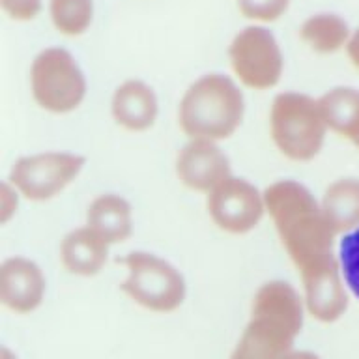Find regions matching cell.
I'll list each match as a JSON object with an SVG mask.
<instances>
[{
    "instance_id": "e0dca14e",
    "label": "cell",
    "mask_w": 359,
    "mask_h": 359,
    "mask_svg": "<svg viewBox=\"0 0 359 359\" xmlns=\"http://www.w3.org/2000/svg\"><path fill=\"white\" fill-rule=\"evenodd\" d=\"M318 101L327 129L352 142L359 133V90L335 86L320 95Z\"/></svg>"
},
{
    "instance_id": "9a60e30c",
    "label": "cell",
    "mask_w": 359,
    "mask_h": 359,
    "mask_svg": "<svg viewBox=\"0 0 359 359\" xmlns=\"http://www.w3.org/2000/svg\"><path fill=\"white\" fill-rule=\"evenodd\" d=\"M86 226L109 245H118L133 234V208L126 196L103 193L95 196L86 210Z\"/></svg>"
},
{
    "instance_id": "7a4b0ae2",
    "label": "cell",
    "mask_w": 359,
    "mask_h": 359,
    "mask_svg": "<svg viewBox=\"0 0 359 359\" xmlns=\"http://www.w3.org/2000/svg\"><path fill=\"white\" fill-rule=\"evenodd\" d=\"M305 311L290 283H264L252 297L251 318L230 359H283L302 331Z\"/></svg>"
},
{
    "instance_id": "4316f807",
    "label": "cell",
    "mask_w": 359,
    "mask_h": 359,
    "mask_svg": "<svg viewBox=\"0 0 359 359\" xmlns=\"http://www.w3.org/2000/svg\"><path fill=\"white\" fill-rule=\"evenodd\" d=\"M352 144L355 146V148H358V150H359V133H358V137H355V139L352 140Z\"/></svg>"
},
{
    "instance_id": "484cf974",
    "label": "cell",
    "mask_w": 359,
    "mask_h": 359,
    "mask_svg": "<svg viewBox=\"0 0 359 359\" xmlns=\"http://www.w3.org/2000/svg\"><path fill=\"white\" fill-rule=\"evenodd\" d=\"M2 359H15V358H13V353H11L8 348H4V350H2Z\"/></svg>"
},
{
    "instance_id": "3957f363",
    "label": "cell",
    "mask_w": 359,
    "mask_h": 359,
    "mask_svg": "<svg viewBox=\"0 0 359 359\" xmlns=\"http://www.w3.org/2000/svg\"><path fill=\"white\" fill-rule=\"evenodd\" d=\"M245 118V97L236 81L206 73L191 83L178 105V126L189 139H230Z\"/></svg>"
},
{
    "instance_id": "4fadbf2b",
    "label": "cell",
    "mask_w": 359,
    "mask_h": 359,
    "mask_svg": "<svg viewBox=\"0 0 359 359\" xmlns=\"http://www.w3.org/2000/svg\"><path fill=\"white\" fill-rule=\"evenodd\" d=\"M111 116L116 126L129 133H144L156 126L159 116L157 94L144 81H123L111 97Z\"/></svg>"
},
{
    "instance_id": "8992f818",
    "label": "cell",
    "mask_w": 359,
    "mask_h": 359,
    "mask_svg": "<svg viewBox=\"0 0 359 359\" xmlns=\"http://www.w3.org/2000/svg\"><path fill=\"white\" fill-rule=\"evenodd\" d=\"M30 92L39 109L50 114H69L83 105L88 84L69 50L49 47L34 58Z\"/></svg>"
},
{
    "instance_id": "ffe728a7",
    "label": "cell",
    "mask_w": 359,
    "mask_h": 359,
    "mask_svg": "<svg viewBox=\"0 0 359 359\" xmlns=\"http://www.w3.org/2000/svg\"><path fill=\"white\" fill-rule=\"evenodd\" d=\"M337 257L348 290L359 302V229L341 236L337 245Z\"/></svg>"
},
{
    "instance_id": "52a82bcc",
    "label": "cell",
    "mask_w": 359,
    "mask_h": 359,
    "mask_svg": "<svg viewBox=\"0 0 359 359\" xmlns=\"http://www.w3.org/2000/svg\"><path fill=\"white\" fill-rule=\"evenodd\" d=\"M86 157L73 151H41L19 157L10 170V182L22 198L47 202L67 189L81 176Z\"/></svg>"
},
{
    "instance_id": "2e32d148",
    "label": "cell",
    "mask_w": 359,
    "mask_h": 359,
    "mask_svg": "<svg viewBox=\"0 0 359 359\" xmlns=\"http://www.w3.org/2000/svg\"><path fill=\"white\" fill-rule=\"evenodd\" d=\"M320 204L331 229L339 236L359 229V178L335 180L325 187Z\"/></svg>"
},
{
    "instance_id": "d6986e66",
    "label": "cell",
    "mask_w": 359,
    "mask_h": 359,
    "mask_svg": "<svg viewBox=\"0 0 359 359\" xmlns=\"http://www.w3.org/2000/svg\"><path fill=\"white\" fill-rule=\"evenodd\" d=\"M53 25L64 36H81L94 17V0H50Z\"/></svg>"
},
{
    "instance_id": "9c48e42d",
    "label": "cell",
    "mask_w": 359,
    "mask_h": 359,
    "mask_svg": "<svg viewBox=\"0 0 359 359\" xmlns=\"http://www.w3.org/2000/svg\"><path fill=\"white\" fill-rule=\"evenodd\" d=\"M208 213L213 224L226 234L243 236L257 229L266 215V198L249 180L229 176L208 193Z\"/></svg>"
},
{
    "instance_id": "ac0fdd59",
    "label": "cell",
    "mask_w": 359,
    "mask_h": 359,
    "mask_svg": "<svg viewBox=\"0 0 359 359\" xmlns=\"http://www.w3.org/2000/svg\"><path fill=\"white\" fill-rule=\"evenodd\" d=\"M299 36L313 50L320 55H331L346 47L352 30L341 15L324 11L305 19L299 28Z\"/></svg>"
},
{
    "instance_id": "277c9868",
    "label": "cell",
    "mask_w": 359,
    "mask_h": 359,
    "mask_svg": "<svg viewBox=\"0 0 359 359\" xmlns=\"http://www.w3.org/2000/svg\"><path fill=\"white\" fill-rule=\"evenodd\" d=\"M320 101L302 92H280L269 109V135L280 156L296 163L313 161L327 137Z\"/></svg>"
},
{
    "instance_id": "5b68a950",
    "label": "cell",
    "mask_w": 359,
    "mask_h": 359,
    "mask_svg": "<svg viewBox=\"0 0 359 359\" xmlns=\"http://www.w3.org/2000/svg\"><path fill=\"white\" fill-rule=\"evenodd\" d=\"M126 279L122 292L151 313H174L187 296V285L182 271L156 252L131 251L122 258Z\"/></svg>"
},
{
    "instance_id": "7c38bea8",
    "label": "cell",
    "mask_w": 359,
    "mask_h": 359,
    "mask_svg": "<svg viewBox=\"0 0 359 359\" xmlns=\"http://www.w3.org/2000/svg\"><path fill=\"white\" fill-rule=\"evenodd\" d=\"M47 280L38 264L27 257L6 258L0 266V302L11 313L28 314L41 307Z\"/></svg>"
},
{
    "instance_id": "6da1fadb",
    "label": "cell",
    "mask_w": 359,
    "mask_h": 359,
    "mask_svg": "<svg viewBox=\"0 0 359 359\" xmlns=\"http://www.w3.org/2000/svg\"><path fill=\"white\" fill-rule=\"evenodd\" d=\"M266 212L299 275L337 258V232L307 185L279 180L266 187Z\"/></svg>"
},
{
    "instance_id": "d4e9b609",
    "label": "cell",
    "mask_w": 359,
    "mask_h": 359,
    "mask_svg": "<svg viewBox=\"0 0 359 359\" xmlns=\"http://www.w3.org/2000/svg\"><path fill=\"white\" fill-rule=\"evenodd\" d=\"M283 359H320L316 353L313 352H296V350H292V352H288Z\"/></svg>"
},
{
    "instance_id": "cb8c5ba5",
    "label": "cell",
    "mask_w": 359,
    "mask_h": 359,
    "mask_svg": "<svg viewBox=\"0 0 359 359\" xmlns=\"http://www.w3.org/2000/svg\"><path fill=\"white\" fill-rule=\"evenodd\" d=\"M346 53L350 56V62L359 69V28H355L350 36V41L346 45Z\"/></svg>"
},
{
    "instance_id": "5bb4252c",
    "label": "cell",
    "mask_w": 359,
    "mask_h": 359,
    "mask_svg": "<svg viewBox=\"0 0 359 359\" xmlns=\"http://www.w3.org/2000/svg\"><path fill=\"white\" fill-rule=\"evenodd\" d=\"M109 249L111 245L84 224L64 236L60 243V262L67 273L75 277H95L105 269Z\"/></svg>"
},
{
    "instance_id": "8fae6325",
    "label": "cell",
    "mask_w": 359,
    "mask_h": 359,
    "mask_svg": "<svg viewBox=\"0 0 359 359\" xmlns=\"http://www.w3.org/2000/svg\"><path fill=\"white\" fill-rule=\"evenodd\" d=\"M302 280L305 309L314 320L322 324H333L344 316L352 294L342 277L339 257L302 273Z\"/></svg>"
},
{
    "instance_id": "7402d4cb",
    "label": "cell",
    "mask_w": 359,
    "mask_h": 359,
    "mask_svg": "<svg viewBox=\"0 0 359 359\" xmlns=\"http://www.w3.org/2000/svg\"><path fill=\"white\" fill-rule=\"evenodd\" d=\"M2 10L15 21H32L41 11V0H0Z\"/></svg>"
},
{
    "instance_id": "44dd1931",
    "label": "cell",
    "mask_w": 359,
    "mask_h": 359,
    "mask_svg": "<svg viewBox=\"0 0 359 359\" xmlns=\"http://www.w3.org/2000/svg\"><path fill=\"white\" fill-rule=\"evenodd\" d=\"M290 0H238L241 15L252 21L271 22L285 15Z\"/></svg>"
},
{
    "instance_id": "ba28073f",
    "label": "cell",
    "mask_w": 359,
    "mask_h": 359,
    "mask_svg": "<svg viewBox=\"0 0 359 359\" xmlns=\"http://www.w3.org/2000/svg\"><path fill=\"white\" fill-rule=\"evenodd\" d=\"M232 72L240 83L252 90H269L283 77V53L271 30L258 25L236 34L229 47Z\"/></svg>"
},
{
    "instance_id": "603a6c76",
    "label": "cell",
    "mask_w": 359,
    "mask_h": 359,
    "mask_svg": "<svg viewBox=\"0 0 359 359\" xmlns=\"http://www.w3.org/2000/svg\"><path fill=\"white\" fill-rule=\"evenodd\" d=\"M19 198H22L21 193L10 182H4L2 189H0V221H2V224L8 223L15 215Z\"/></svg>"
},
{
    "instance_id": "30bf717a",
    "label": "cell",
    "mask_w": 359,
    "mask_h": 359,
    "mask_svg": "<svg viewBox=\"0 0 359 359\" xmlns=\"http://www.w3.org/2000/svg\"><path fill=\"white\" fill-rule=\"evenodd\" d=\"M174 168L180 184L206 195L232 176L229 156L221 150L219 142L206 139H189L178 151Z\"/></svg>"
}]
</instances>
